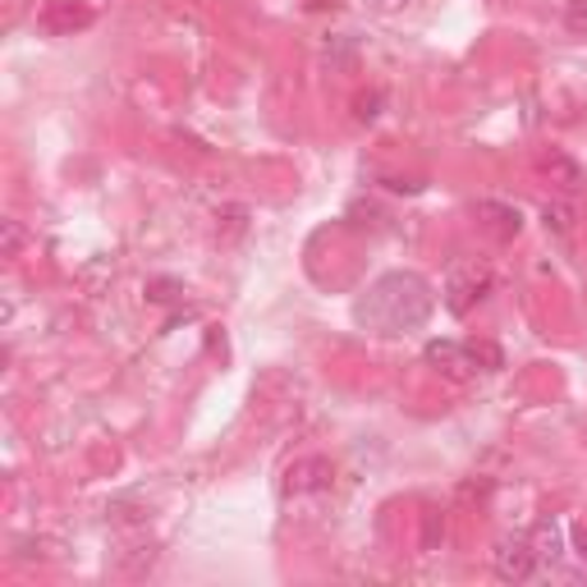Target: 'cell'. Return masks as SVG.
Returning a JSON list of instances; mask_svg holds the SVG:
<instances>
[{"label": "cell", "instance_id": "cell-1", "mask_svg": "<svg viewBox=\"0 0 587 587\" xmlns=\"http://www.w3.org/2000/svg\"><path fill=\"white\" fill-rule=\"evenodd\" d=\"M427 317H431V290L414 271L381 275L368 290V298L359 303V321L372 326V330H386V336H395V330H414Z\"/></svg>", "mask_w": 587, "mask_h": 587}, {"label": "cell", "instance_id": "cell-2", "mask_svg": "<svg viewBox=\"0 0 587 587\" xmlns=\"http://www.w3.org/2000/svg\"><path fill=\"white\" fill-rule=\"evenodd\" d=\"M487 280H492V275H487V267H477V262H459V267L450 271V290H445L450 298H445V303H450L454 313H469L473 303H477L482 294H487Z\"/></svg>", "mask_w": 587, "mask_h": 587}, {"label": "cell", "instance_id": "cell-3", "mask_svg": "<svg viewBox=\"0 0 587 587\" xmlns=\"http://www.w3.org/2000/svg\"><path fill=\"white\" fill-rule=\"evenodd\" d=\"M492 565H496V578L523 583V578L538 574V551H532L528 542H500V551L492 555Z\"/></svg>", "mask_w": 587, "mask_h": 587}, {"label": "cell", "instance_id": "cell-4", "mask_svg": "<svg viewBox=\"0 0 587 587\" xmlns=\"http://www.w3.org/2000/svg\"><path fill=\"white\" fill-rule=\"evenodd\" d=\"M546 229H555L560 239H569V229H574V212L565 207V202H546Z\"/></svg>", "mask_w": 587, "mask_h": 587}, {"label": "cell", "instance_id": "cell-5", "mask_svg": "<svg viewBox=\"0 0 587 587\" xmlns=\"http://www.w3.org/2000/svg\"><path fill=\"white\" fill-rule=\"evenodd\" d=\"M565 23H569V33L587 37V0H569V10H565Z\"/></svg>", "mask_w": 587, "mask_h": 587}, {"label": "cell", "instance_id": "cell-6", "mask_svg": "<svg viewBox=\"0 0 587 587\" xmlns=\"http://www.w3.org/2000/svg\"><path fill=\"white\" fill-rule=\"evenodd\" d=\"M19 239H23V235H19V225H14V221H5V252H14V248H19Z\"/></svg>", "mask_w": 587, "mask_h": 587}]
</instances>
